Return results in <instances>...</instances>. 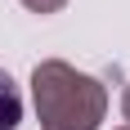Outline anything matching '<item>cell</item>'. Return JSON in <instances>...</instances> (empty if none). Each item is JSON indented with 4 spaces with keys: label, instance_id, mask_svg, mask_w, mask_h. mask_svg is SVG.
<instances>
[{
    "label": "cell",
    "instance_id": "obj_3",
    "mask_svg": "<svg viewBox=\"0 0 130 130\" xmlns=\"http://www.w3.org/2000/svg\"><path fill=\"white\" fill-rule=\"evenodd\" d=\"M23 5H27L31 13H58V9L67 5V0H23Z\"/></svg>",
    "mask_w": 130,
    "mask_h": 130
},
{
    "label": "cell",
    "instance_id": "obj_5",
    "mask_svg": "<svg viewBox=\"0 0 130 130\" xmlns=\"http://www.w3.org/2000/svg\"><path fill=\"white\" fill-rule=\"evenodd\" d=\"M121 130H130V126H121Z\"/></svg>",
    "mask_w": 130,
    "mask_h": 130
},
{
    "label": "cell",
    "instance_id": "obj_1",
    "mask_svg": "<svg viewBox=\"0 0 130 130\" xmlns=\"http://www.w3.org/2000/svg\"><path fill=\"white\" fill-rule=\"evenodd\" d=\"M31 103L40 130H99L108 112V90L90 72L63 58H40L31 67Z\"/></svg>",
    "mask_w": 130,
    "mask_h": 130
},
{
    "label": "cell",
    "instance_id": "obj_2",
    "mask_svg": "<svg viewBox=\"0 0 130 130\" xmlns=\"http://www.w3.org/2000/svg\"><path fill=\"white\" fill-rule=\"evenodd\" d=\"M18 121H23V94L13 76L0 67V130H18Z\"/></svg>",
    "mask_w": 130,
    "mask_h": 130
},
{
    "label": "cell",
    "instance_id": "obj_4",
    "mask_svg": "<svg viewBox=\"0 0 130 130\" xmlns=\"http://www.w3.org/2000/svg\"><path fill=\"white\" fill-rule=\"evenodd\" d=\"M121 112H126V121H130V85H126V94H121Z\"/></svg>",
    "mask_w": 130,
    "mask_h": 130
}]
</instances>
